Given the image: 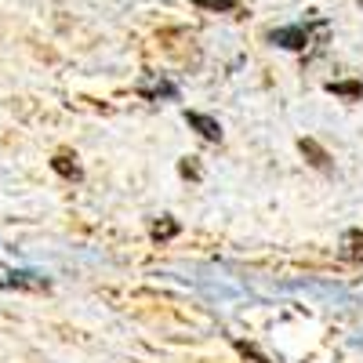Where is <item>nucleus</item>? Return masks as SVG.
Listing matches in <instances>:
<instances>
[{
  "instance_id": "obj_2",
  "label": "nucleus",
  "mask_w": 363,
  "mask_h": 363,
  "mask_svg": "<svg viewBox=\"0 0 363 363\" xmlns=\"http://www.w3.org/2000/svg\"><path fill=\"white\" fill-rule=\"evenodd\" d=\"M186 124H189V128H196L207 142H222V128H218V120H211V116H203V113H186Z\"/></svg>"
},
{
  "instance_id": "obj_5",
  "label": "nucleus",
  "mask_w": 363,
  "mask_h": 363,
  "mask_svg": "<svg viewBox=\"0 0 363 363\" xmlns=\"http://www.w3.org/2000/svg\"><path fill=\"white\" fill-rule=\"evenodd\" d=\"M298 149L309 157V164H313V167H320V171H327V167H330V157L323 153V149H320L313 138H301V142H298Z\"/></svg>"
},
{
  "instance_id": "obj_6",
  "label": "nucleus",
  "mask_w": 363,
  "mask_h": 363,
  "mask_svg": "<svg viewBox=\"0 0 363 363\" xmlns=\"http://www.w3.org/2000/svg\"><path fill=\"white\" fill-rule=\"evenodd\" d=\"M342 255L349 258V262H363V233H345V240H342Z\"/></svg>"
},
{
  "instance_id": "obj_1",
  "label": "nucleus",
  "mask_w": 363,
  "mask_h": 363,
  "mask_svg": "<svg viewBox=\"0 0 363 363\" xmlns=\"http://www.w3.org/2000/svg\"><path fill=\"white\" fill-rule=\"evenodd\" d=\"M269 40H272V44H280V48H287V51H306V44H309V29H306V26H284V29H272Z\"/></svg>"
},
{
  "instance_id": "obj_3",
  "label": "nucleus",
  "mask_w": 363,
  "mask_h": 363,
  "mask_svg": "<svg viewBox=\"0 0 363 363\" xmlns=\"http://www.w3.org/2000/svg\"><path fill=\"white\" fill-rule=\"evenodd\" d=\"M0 287H26V291H48L51 284H48V280H40V277H33V272H15V277L0 280Z\"/></svg>"
},
{
  "instance_id": "obj_8",
  "label": "nucleus",
  "mask_w": 363,
  "mask_h": 363,
  "mask_svg": "<svg viewBox=\"0 0 363 363\" xmlns=\"http://www.w3.org/2000/svg\"><path fill=\"white\" fill-rule=\"evenodd\" d=\"M203 11H236V0H193Z\"/></svg>"
},
{
  "instance_id": "obj_10",
  "label": "nucleus",
  "mask_w": 363,
  "mask_h": 363,
  "mask_svg": "<svg viewBox=\"0 0 363 363\" xmlns=\"http://www.w3.org/2000/svg\"><path fill=\"white\" fill-rule=\"evenodd\" d=\"M182 174H189V178H200V171H196V164H189V160H186V164H182Z\"/></svg>"
},
{
  "instance_id": "obj_4",
  "label": "nucleus",
  "mask_w": 363,
  "mask_h": 363,
  "mask_svg": "<svg viewBox=\"0 0 363 363\" xmlns=\"http://www.w3.org/2000/svg\"><path fill=\"white\" fill-rule=\"evenodd\" d=\"M51 167H55V174H62V178H69V182H80V164H77V157H69V153H55Z\"/></svg>"
},
{
  "instance_id": "obj_9",
  "label": "nucleus",
  "mask_w": 363,
  "mask_h": 363,
  "mask_svg": "<svg viewBox=\"0 0 363 363\" xmlns=\"http://www.w3.org/2000/svg\"><path fill=\"white\" fill-rule=\"evenodd\" d=\"M174 233H178V222L174 218H164V222L153 225V240H171Z\"/></svg>"
},
{
  "instance_id": "obj_7",
  "label": "nucleus",
  "mask_w": 363,
  "mask_h": 363,
  "mask_svg": "<svg viewBox=\"0 0 363 363\" xmlns=\"http://www.w3.org/2000/svg\"><path fill=\"white\" fill-rule=\"evenodd\" d=\"M327 91H330V95H342V99H363V84H356V80H345V84L330 80Z\"/></svg>"
}]
</instances>
